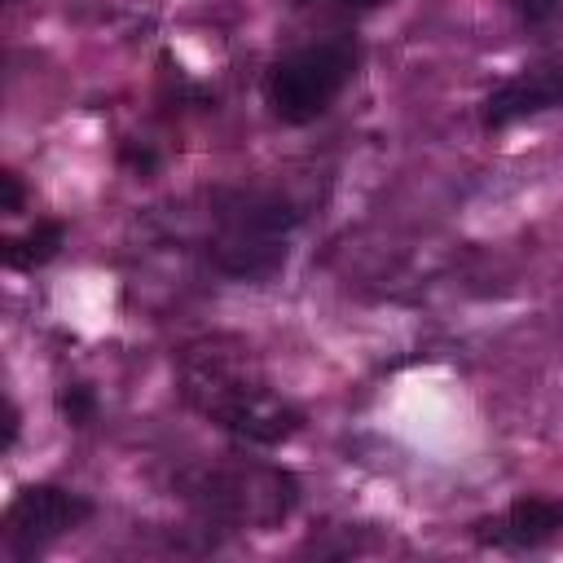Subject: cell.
I'll use <instances>...</instances> for the list:
<instances>
[{"label": "cell", "mask_w": 563, "mask_h": 563, "mask_svg": "<svg viewBox=\"0 0 563 563\" xmlns=\"http://www.w3.org/2000/svg\"><path fill=\"white\" fill-rule=\"evenodd\" d=\"M352 66H356V48L347 40H325V44H308V48L286 53L268 70V84H264L273 114L282 123L317 119L339 97V88L347 84Z\"/></svg>", "instance_id": "cell-1"}, {"label": "cell", "mask_w": 563, "mask_h": 563, "mask_svg": "<svg viewBox=\"0 0 563 563\" xmlns=\"http://www.w3.org/2000/svg\"><path fill=\"white\" fill-rule=\"evenodd\" d=\"M88 515H92V506L84 497L66 493V488H53V484H31L9 501V515H4L9 545L18 554H31V550L48 545L53 537L79 528Z\"/></svg>", "instance_id": "cell-2"}, {"label": "cell", "mask_w": 563, "mask_h": 563, "mask_svg": "<svg viewBox=\"0 0 563 563\" xmlns=\"http://www.w3.org/2000/svg\"><path fill=\"white\" fill-rule=\"evenodd\" d=\"M559 101H563V75H519L484 101V123L506 128V123H515L523 114H537L545 106H559Z\"/></svg>", "instance_id": "cell-3"}, {"label": "cell", "mask_w": 563, "mask_h": 563, "mask_svg": "<svg viewBox=\"0 0 563 563\" xmlns=\"http://www.w3.org/2000/svg\"><path fill=\"white\" fill-rule=\"evenodd\" d=\"M510 545H545L563 537V501L554 497H523L506 510V523L497 532Z\"/></svg>", "instance_id": "cell-4"}, {"label": "cell", "mask_w": 563, "mask_h": 563, "mask_svg": "<svg viewBox=\"0 0 563 563\" xmlns=\"http://www.w3.org/2000/svg\"><path fill=\"white\" fill-rule=\"evenodd\" d=\"M62 238H66V229H62L57 220H44V224H35L26 238H4V242H0V260H4L9 268H35V264H44V260L57 255Z\"/></svg>", "instance_id": "cell-5"}, {"label": "cell", "mask_w": 563, "mask_h": 563, "mask_svg": "<svg viewBox=\"0 0 563 563\" xmlns=\"http://www.w3.org/2000/svg\"><path fill=\"white\" fill-rule=\"evenodd\" d=\"M57 409L66 413V422H75V427H84L88 418H92V409H97V400H92V391L88 387H66L62 396H57Z\"/></svg>", "instance_id": "cell-6"}, {"label": "cell", "mask_w": 563, "mask_h": 563, "mask_svg": "<svg viewBox=\"0 0 563 563\" xmlns=\"http://www.w3.org/2000/svg\"><path fill=\"white\" fill-rule=\"evenodd\" d=\"M559 4H563V0H515L519 18H528V22H545V18H550Z\"/></svg>", "instance_id": "cell-7"}, {"label": "cell", "mask_w": 563, "mask_h": 563, "mask_svg": "<svg viewBox=\"0 0 563 563\" xmlns=\"http://www.w3.org/2000/svg\"><path fill=\"white\" fill-rule=\"evenodd\" d=\"M0 189H4V207H0V211H4V216H18V211H22V185H18V176L4 172V176H0Z\"/></svg>", "instance_id": "cell-8"}, {"label": "cell", "mask_w": 563, "mask_h": 563, "mask_svg": "<svg viewBox=\"0 0 563 563\" xmlns=\"http://www.w3.org/2000/svg\"><path fill=\"white\" fill-rule=\"evenodd\" d=\"M123 158H128L132 167H141V172L154 167V154H150V150H132V145H123Z\"/></svg>", "instance_id": "cell-9"}]
</instances>
